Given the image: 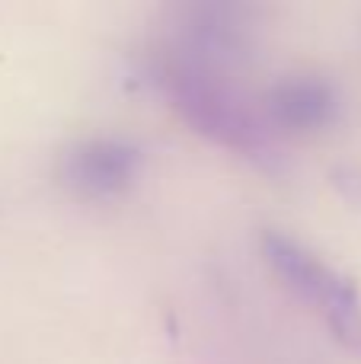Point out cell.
<instances>
[{
	"mask_svg": "<svg viewBox=\"0 0 361 364\" xmlns=\"http://www.w3.org/2000/svg\"><path fill=\"white\" fill-rule=\"evenodd\" d=\"M144 70L173 112L205 141L240 154L266 170L281 164L279 138L262 119L259 100H249L247 90L237 83V74L189 68L157 55H147Z\"/></svg>",
	"mask_w": 361,
	"mask_h": 364,
	"instance_id": "cell-1",
	"label": "cell"
},
{
	"mask_svg": "<svg viewBox=\"0 0 361 364\" xmlns=\"http://www.w3.org/2000/svg\"><path fill=\"white\" fill-rule=\"evenodd\" d=\"M262 13L249 4H179L163 13L147 55L189 68L240 74L256 58Z\"/></svg>",
	"mask_w": 361,
	"mask_h": 364,
	"instance_id": "cell-2",
	"label": "cell"
},
{
	"mask_svg": "<svg viewBox=\"0 0 361 364\" xmlns=\"http://www.w3.org/2000/svg\"><path fill=\"white\" fill-rule=\"evenodd\" d=\"M262 259L272 275L326 323L339 346L361 355V294L352 278L279 230L262 233Z\"/></svg>",
	"mask_w": 361,
	"mask_h": 364,
	"instance_id": "cell-3",
	"label": "cell"
},
{
	"mask_svg": "<svg viewBox=\"0 0 361 364\" xmlns=\"http://www.w3.org/2000/svg\"><path fill=\"white\" fill-rule=\"evenodd\" d=\"M144 166V154L125 138L74 141L58 160V176L70 195L83 201H115L134 188Z\"/></svg>",
	"mask_w": 361,
	"mask_h": 364,
	"instance_id": "cell-4",
	"label": "cell"
},
{
	"mask_svg": "<svg viewBox=\"0 0 361 364\" xmlns=\"http://www.w3.org/2000/svg\"><path fill=\"white\" fill-rule=\"evenodd\" d=\"M259 109L275 138H311L339 122L343 93L320 74H291L262 93Z\"/></svg>",
	"mask_w": 361,
	"mask_h": 364,
	"instance_id": "cell-5",
	"label": "cell"
}]
</instances>
